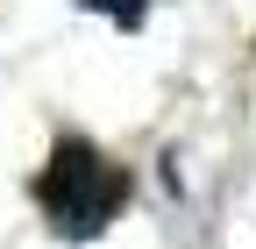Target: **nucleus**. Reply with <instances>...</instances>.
Listing matches in <instances>:
<instances>
[{
	"instance_id": "f257e3e1",
	"label": "nucleus",
	"mask_w": 256,
	"mask_h": 249,
	"mask_svg": "<svg viewBox=\"0 0 256 249\" xmlns=\"http://www.w3.org/2000/svg\"><path fill=\"white\" fill-rule=\"evenodd\" d=\"M36 200H43V214L57 221V235H100L114 214H121V200H128V171H114L92 142L64 136L50 150L43 178H36Z\"/></svg>"
}]
</instances>
